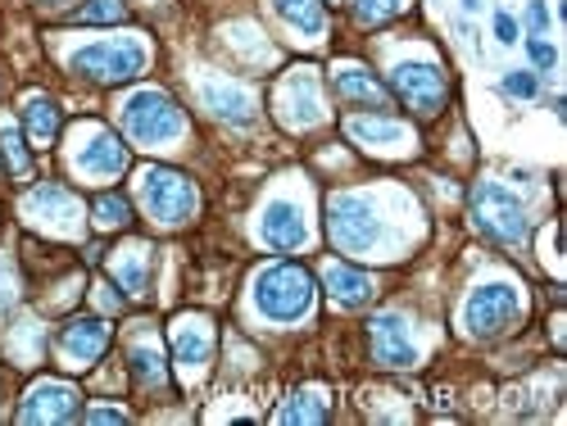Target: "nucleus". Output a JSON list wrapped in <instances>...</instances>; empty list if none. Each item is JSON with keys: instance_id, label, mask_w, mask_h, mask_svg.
<instances>
[{"instance_id": "obj_28", "label": "nucleus", "mask_w": 567, "mask_h": 426, "mask_svg": "<svg viewBox=\"0 0 567 426\" xmlns=\"http://www.w3.org/2000/svg\"><path fill=\"white\" fill-rule=\"evenodd\" d=\"M504 91H508L513 101H536L540 96V82H536V73L513 69V73H504Z\"/></svg>"}, {"instance_id": "obj_16", "label": "nucleus", "mask_w": 567, "mask_h": 426, "mask_svg": "<svg viewBox=\"0 0 567 426\" xmlns=\"http://www.w3.org/2000/svg\"><path fill=\"white\" fill-rule=\"evenodd\" d=\"M346 132L359 141V146H368V150H404L409 141H413V132H409L404 123L386 118L382 110H377V114H363V118H350Z\"/></svg>"}, {"instance_id": "obj_10", "label": "nucleus", "mask_w": 567, "mask_h": 426, "mask_svg": "<svg viewBox=\"0 0 567 426\" xmlns=\"http://www.w3.org/2000/svg\"><path fill=\"white\" fill-rule=\"evenodd\" d=\"M368 341H372V359L386 367H413L417 363V341L413 326L400 313H377L368 322Z\"/></svg>"}, {"instance_id": "obj_31", "label": "nucleus", "mask_w": 567, "mask_h": 426, "mask_svg": "<svg viewBox=\"0 0 567 426\" xmlns=\"http://www.w3.org/2000/svg\"><path fill=\"white\" fill-rule=\"evenodd\" d=\"M14 300H19V281H14V268H10L6 259H0V313H6Z\"/></svg>"}, {"instance_id": "obj_29", "label": "nucleus", "mask_w": 567, "mask_h": 426, "mask_svg": "<svg viewBox=\"0 0 567 426\" xmlns=\"http://www.w3.org/2000/svg\"><path fill=\"white\" fill-rule=\"evenodd\" d=\"M82 23H114L123 19V0H86V6L78 10Z\"/></svg>"}, {"instance_id": "obj_11", "label": "nucleus", "mask_w": 567, "mask_h": 426, "mask_svg": "<svg viewBox=\"0 0 567 426\" xmlns=\"http://www.w3.org/2000/svg\"><path fill=\"white\" fill-rule=\"evenodd\" d=\"M23 209H28V218L37 227H51L60 236H69V231L82 227V205H78L73 191H64V186H37Z\"/></svg>"}, {"instance_id": "obj_34", "label": "nucleus", "mask_w": 567, "mask_h": 426, "mask_svg": "<svg viewBox=\"0 0 567 426\" xmlns=\"http://www.w3.org/2000/svg\"><path fill=\"white\" fill-rule=\"evenodd\" d=\"M86 422H127V413L123 408H91Z\"/></svg>"}, {"instance_id": "obj_32", "label": "nucleus", "mask_w": 567, "mask_h": 426, "mask_svg": "<svg viewBox=\"0 0 567 426\" xmlns=\"http://www.w3.org/2000/svg\"><path fill=\"white\" fill-rule=\"evenodd\" d=\"M532 64L536 69H554L558 64V51H554L549 41H532Z\"/></svg>"}, {"instance_id": "obj_33", "label": "nucleus", "mask_w": 567, "mask_h": 426, "mask_svg": "<svg viewBox=\"0 0 567 426\" xmlns=\"http://www.w3.org/2000/svg\"><path fill=\"white\" fill-rule=\"evenodd\" d=\"M495 37H499L504 45H513V41H517V23H513L508 14H495Z\"/></svg>"}, {"instance_id": "obj_7", "label": "nucleus", "mask_w": 567, "mask_h": 426, "mask_svg": "<svg viewBox=\"0 0 567 426\" xmlns=\"http://www.w3.org/2000/svg\"><path fill=\"white\" fill-rule=\"evenodd\" d=\"M517 313H523V300H517V291L508 287V281H486V287H477L467 295L463 304V326L467 336H499V331H508L517 322Z\"/></svg>"}, {"instance_id": "obj_26", "label": "nucleus", "mask_w": 567, "mask_h": 426, "mask_svg": "<svg viewBox=\"0 0 567 426\" xmlns=\"http://www.w3.org/2000/svg\"><path fill=\"white\" fill-rule=\"evenodd\" d=\"M327 417V404H322V391H300L296 404H287L277 413V422H322Z\"/></svg>"}, {"instance_id": "obj_22", "label": "nucleus", "mask_w": 567, "mask_h": 426, "mask_svg": "<svg viewBox=\"0 0 567 426\" xmlns=\"http://www.w3.org/2000/svg\"><path fill=\"white\" fill-rule=\"evenodd\" d=\"M272 10H277V19H287L305 37H322V28H327L322 0H272Z\"/></svg>"}, {"instance_id": "obj_19", "label": "nucleus", "mask_w": 567, "mask_h": 426, "mask_svg": "<svg viewBox=\"0 0 567 426\" xmlns=\"http://www.w3.org/2000/svg\"><path fill=\"white\" fill-rule=\"evenodd\" d=\"M200 96H205V105H209L218 118H227V123H250V118H255V96H250L246 86H236V82H205Z\"/></svg>"}, {"instance_id": "obj_9", "label": "nucleus", "mask_w": 567, "mask_h": 426, "mask_svg": "<svg viewBox=\"0 0 567 426\" xmlns=\"http://www.w3.org/2000/svg\"><path fill=\"white\" fill-rule=\"evenodd\" d=\"M391 86H395V96L422 118L441 114V105H445V77H441L436 64H400L391 73Z\"/></svg>"}, {"instance_id": "obj_3", "label": "nucleus", "mask_w": 567, "mask_h": 426, "mask_svg": "<svg viewBox=\"0 0 567 426\" xmlns=\"http://www.w3.org/2000/svg\"><path fill=\"white\" fill-rule=\"evenodd\" d=\"M118 118L127 127L132 141H141V146H168V141H177L186 132V118L182 110L164 96V91H132V96L118 105Z\"/></svg>"}, {"instance_id": "obj_23", "label": "nucleus", "mask_w": 567, "mask_h": 426, "mask_svg": "<svg viewBox=\"0 0 567 426\" xmlns=\"http://www.w3.org/2000/svg\"><path fill=\"white\" fill-rule=\"evenodd\" d=\"M23 123H28V136L37 141V146H51V141L60 136V110L45 96H32L23 105Z\"/></svg>"}, {"instance_id": "obj_5", "label": "nucleus", "mask_w": 567, "mask_h": 426, "mask_svg": "<svg viewBox=\"0 0 567 426\" xmlns=\"http://www.w3.org/2000/svg\"><path fill=\"white\" fill-rule=\"evenodd\" d=\"M196 205H200L196 186L186 181L182 173H168V168H146L141 173V209H146L155 222L182 227L186 218L196 214Z\"/></svg>"}, {"instance_id": "obj_1", "label": "nucleus", "mask_w": 567, "mask_h": 426, "mask_svg": "<svg viewBox=\"0 0 567 426\" xmlns=\"http://www.w3.org/2000/svg\"><path fill=\"white\" fill-rule=\"evenodd\" d=\"M255 309L272 322H300L313 309V277L296 263H272L255 277Z\"/></svg>"}, {"instance_id": "obj_4", "label": "nucleus", "mask_w": 567, "mask_h": 426, "mask_svg": "<svg viewBox=\"0 0 567 426\" xmlns=\"http://www.w3.org/2000/svg\"><path fill=\"white\" fill-rule=\"evenodd\" d=\"M69 64H73V73H82L91 82H123V77L146 73L151 51H146V41H136V37H114V41L82 45V51L69 55Z\"/></svg>"}, {"instance_id": "obj_20", "label": "nucleus", "mask_w": 567, "mask_h": 426, "mask_svg": "<svg viewBox=\"0 0 567 426\" xmlns=\"http://www.w3.org/2000/svg\"><path fill=\"white\" fill-rule=\"evenodd\" d=\"M114 277H118L123 295L141 300V295L151 291V250H146V246H123V250L114 254Z\"/></svg>"}, {"instance_id": "obj_21", "label": "nucleus", "mask_w": 567, "mask_h": 426, "mask_svg": "<svg viewBox=\"0 0 567 426\" xmlns=\"http://www.w3.org/2000/svg\"><path fill=\"white\" fill-rule=\"evenodd\" d=\"M127 367L141 386H164V376H168V363H164V350L155 341H136L127 350Z\"/></svg>"}, {"instance_id": "obj_35", "label": "nucleus", "mask_w": 567, "mask_h": 426, "mask_svg": "<svg viewBox=\"0 0 567 426\" xmlns=\"http://www.w3.org/2000/svg\"><path fill=\"white\" fill-rule=\"evenodd\" d=\"M545 23H549V10L540 6V0H532V28H536V32H545Z\"/></svg>"}, {"instance_id": "obj_15", "label": "nucleus", "mask_w": 567, "mask_h": 426, "mask_svg": "<svg viewBox=\"0 0 567 426\" xmlns=\"http://www.w3.org/2000/svg\"><path fill=\"white\" fill-rule=\"evenodd\" d=\"M209 350H214V331L205 318H182L173 326V354H177V367L186 376H196L209 363Z\"/></svg>"}, {"instance_id": "obj_27", "label": "nucleus", "mask_w": 567, "mask_h": 426, "mask_svg": "<svg viewBox=\"0 0 567 426\" xmlns=\"http://www.w3.org/2000/svg\"><path fill=\"white\" fill-rule=\"evenodd\" d=\"M127 218H132V205H127L123 196H101V200H96V227L110 231V227H123Z\"/></svg>"}, {"instance_id": "obj_14", "label": "nucleus", "mask_w": 567, "mask_h": 426, "mask_svg": "<svg viewBox=\"0 0 567 426\" xmlns=\"http://www.w3.org/2000/svg\"><path fill=\"white\" fill-rule=\"evenodd\" d=\"M78 417V391L64 382H41L19 408V422H73Z\"/></svg>"}, {"instance_id": "obj_30", "label": "nucleus", "mask_w": 567, "mask_h": 426, "mask_svg": "<svg viewBox=\"0 0 567 426\" xmlns=\"http://www.w3.org/2000/svg\"><path fill=\"white\" fill-rule=\"evenodd\" d=\"M400 6H404V0H354V14L363 23H382V19L400 14Z\"/></svg>"}, {"instance_id": "obj_17", "label": "nucleus", "mask_w": 567, "mask_h": 426, "mask_svg": "<svg viewBox=\"0 0 567 426\" xmlns=\"http://www.w3.org/2000/svg\"><path fill=\"white\" fill-rule=\"evenodd\" d=\"M332 82H337V96H341V101H350V105H359V110H386V86L377 82L368 69L341 64V69L332 73Z\"/></svg>"}, {"instance_id": "obj_8", "label": "nucleus", "mask_w": 567, "mask_h": 426, "mask_svg": "<svg viewBox=\"0 0 567 426\" xmlns=\"http://www.w3.org/2000/svg\"><path fill=\"white\" fill-rule=\"evenodd\" d=\"M73 168L82 177H118L127 168V146L105 127H82L73 146Z\"/></svg>"}, {"instance_id": "obj_12", "label": "nucleus", "mask_w": 567, "mask_h": 426, "mask_svg": "<svg viewBox=\"0 0 567 426\" xmlns=\"http://www.w3.org/2000/svg\"><path fill=\"white\" fill-rule=\"evenodd\" d=\"M259 236H264V246H268V250L291 254V250H300V246L309 241V222H305L300 205H291V200H272V205L264 209V218H259Z\"/></svg>"}, {"instance_id": "obj_36", "label": "nucleus", "mask_w": 567, "mask_h": 426, "mask_svg": "<svg viewBox=\"0 0 567 426\" xmlns=\"http://www.w3.org/2000/svg\"><path fill=\"white\" fill-rule=\"evenodd\" d=\"M463 10H477V0H463Z\"/></svg>"}, {"instance_id": "obj_25", "label": "nucleus", "mask_w": 567, "mask_h": 426, "mask_svg": "<svg viewBox=\"0 0 567 426\" xmlns=\"http://www.w3.org/2000/svg\"><path fill=\"white\" fill-rule=\"evenodd\" d=\"M0 159H6V168H10L14 177H28V173H32V155H28L23 136H19L14 127H0Z\"/></svg>"}, {"instance_id": "obj_24", "label": "nucleus", "mask_w": 567, "mask_h": 426, "mask_svg": "<svg viewBox=\"0 0 567 426\" xmlns=\"http://www.w3.org/2000/svg\"><path fill=\"white\" fill-rule=\"evenodd\" d=\"M281 105H287L291 114V123L300 127V123H318L322 118V110H318V91H313V77H296L291 82V91H287V101H281Z\"/></svg>"}, {"instance_id": "obj_37", "label": "nucleus", "mask_w": 567, "mask_h": 426, "mask_svg": "<svg viewBox=\"0 0 567 426\" xmlns=\"http://www.w3.org/2000/svg\"><path fill=\"white\" fill-rule=\"evenodd\" d=\"M41 6H64V0H41Z\"/></svg>"}, {"instance_id": "obj_13", "label": "nucleus", "mask_w": 567, "mask_h": 426, "mask_svg": "<svg viewBox=\"0 0 567 426\" xmlns=\"http://www.w3.org/2000/svg\"><path fill=\"white\" fill-rule=\"evenodd\" d=\"M110 350V322L105 318H73L60 331V354L69 367H91Z\"/></svg>"}, {"instance_id": "obj_6", "label": "nucleus", "mask_w": 567, "mask_h": 426, "mask_svg": "<svg viewBox=\"0 0 567 426\" xmlns=\"http://www.w3.org/2000/svg\"><path fill=\"white\" fill-rule=\"evenodd\" d=\"M472 214H477L482 231L495 236V241H504V246L527 241V209H523V200L508 191V186L482 181L477 191H472Z\"/></svg>"}, {"instance_id": "obj_18", "label": "nucleus", "mask_w": 567, "mask_h": 426, "mask_svg": "<svg viewBox=\"0 0 567 426\" xmlns=\"http://www.w3.org/2000/svg\"><path fill=\"white\" fill-rule=\"evenodd\" d=\"M322 281H327V291H332V300L341 304V309H359V304H368L372 300V277L368 272H359V268H350V263H327L322 268Z\"/></svg>"}, {"instance_id": "obj_2", "label": "nucleus", "mask_w": 567, "mask_h": 426, "mask_svg": "<svg viewBox=\"0 0 567 426\" xmlns=\"http://www.w3.org/2000/svg\"><path fill=\"white\" fill-rule=\"evenodd\" d=\"M327 231H332L337 250L346 254H372L386 241V222L368 196H332V205H327Z\"/></svg>"}]
</instances>
